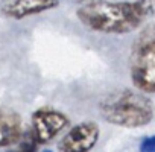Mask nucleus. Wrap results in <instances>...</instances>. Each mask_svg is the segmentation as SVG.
Segmentation results:
<instances>
[{
	"label": "nucleus",
	"instance_id": "f257e3e1",
	"mask_svg": "<svg viewBox=\"0 0 155 152\" xmlns=\"http://www.w3.org/2000/svg\"><path fill=\"white\" fill-rule=\"evenodd\" d=\"M155 14V2H90L78 8L84 26L102 34H128Z\"/></svg>",
	"mask_w": 155,
	"mask_h": 152
},
{
	"label": "nucleus",
	"instance_id": "f03ea898",
	"mask_svg": "<svg viewBox=\"0 0 155 152\" xmlns=\"http://www.w3.org/2000/svg\"><path fill=\"white\" fill-rule=\"evenodd\" d=\"M99 111L107 122L125 128L147 125L153 117L150 99L132 90H120L107 96L101 102Z\"/></svg>",
	"mask_w": 155,
	"mask_h": 152
},
{
	"label": "nucleus",
	"instance_id": "7ed1b4c3",
	"mask_svg": "<svg viewBox=\"0 0 155 152\" xmlns=\"http://www.w3.org/2000/svg\"><path fill=\"white\" fill-rule=\"evenodd\" d=\"M131 78L144 93H155V26L147 28L135 41L131 56Z\"/></svg>",
	"mask_w": 155,
	"mask_h": 152
},
{
	"label": "nucleus",
	"instance_id": "20e7f679",
	"mask_svg": "<svg viewBox=\"0 0 155 152\" xmlns=\"http://www.w3.org/2000/svg\"><path fill=\"white\" fill-rule=\"evenodd\" d=\"M99 138V126L94 122H81L70 128V131L59 140V152H88Z\"/></svg>",
	"mask_w": 155,
	"mask_h": 152
},
{
	"label": "nucleus",
	"instance_id": "39448f33",
	"mask_svg": "<svg viewBox=\"0 0 155 152\" xmlns=\"http://www.w3.org/2000/svg\"><path fill=\"white\" fill-rule=\"evenodd\" d=\"M68 125V117L64 113L40 108L32 114V132L38 143H46L55 138Z\"/></svg>",
	"mask_w": 155,
	"mask_h": 152
},
{
	"label": "nucleus",
	"instance_id": "423d86ee",
	"mask_svg": "<svg viewBox=\"0 0 155 152\" xmlns=\"http://www.w3.org/2000/svg\"><path fill=\"white\" fill-rule=\"evenodd\" d=\"M56 6H59V2L56 0H14V2H6L2 6V12L8 18L21 20Z\"/></svg>",
	"mask_w": 155,
	"mask_h": 152
},
{
	"label": "nucleus",
	"instance_id": "0eeeda50",
	"mask_svg": "<svg viewBox=\"0 0 155 152\" xmlns=\"http://www.w3.org/2000/svg\"><path fill=\"white\" fill-rule=\"evenodd\" d=\"M23 134L20 116L9 108L0 107V147L12 146Z\"/></svg>",
	"mask_w": 155,
	"mask_h": 152
},
{
	"label": "nucleus",
	"instance_id": "6e6552de",
	"mask_svg": "<svg viewBox=\"0 0 155 152\" xmlns=\"http://www.w3.org/2000/svg\"><path fill=\"white\" fill-rule=\"evenodd\" d=\"M38 141L32 132V129L23 131L21 137L8 149V152H37Z\"/></svg>",
	"mask_w": 155,
	"mask_h": 152
},
{
	"label": "nucleus",
	"instance_id": "1a4fd4ad",
	"mask_svg": "<svg viewBox=\"0 0 155 152\" xmlns=\"http://www.w3.org/2000/svg\"><path fill=\"white\" fill-rule=\"evenodd\" d=\"M140 152H155V135L146 137L140 144Z\"/></svg>",
	"mask_w": 155,
	"mask_h": 152
},
{
	"label": "nucleus",
	"instance_id": "9d476101",
	"mask_svg": "<svg viewBox=\"0 0 155 152\" xmlns=\"http://www.w3.org/2000/svg\"><path fill=\"white\" fill-rule=\"evenodd\" d=\"M43 152H53V150H43Z\"/></svg>",
	"mask_w": 155,
	"mask_h": 152
}]
</instances>
